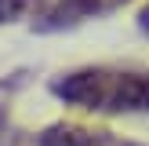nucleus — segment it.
Listing matches in <instances>:
<instances>
[{
  "label": "nucleus",
  "instance_id": "423d86ee",
  "mask_svg": "<svg viewBox=\"0 0 149 146\" xmlns=\"http://www.w3.org/2000/svg\"><path fill=\"white\" fill-rule=\"evenodd\" d=\"M138 29H142V33L149 36V4L142 7V11H138Z\"/></svg>",
  "mask_w": 149,
  "mask_h": 146
},
{
  "label": "nucleus",
  "instance_id": "f03ea898",
  "mask_svg": "<svg viewBox=\"0 0 149 146\" xmlns=\"http://www.w3.org/2000/svg\"><path fill=\"white\" fill-rule=\"evenodd\" d=\"M124 4H131V0H55V4H47V11L40 18H33V29L36 33H62V29L80 26V22L113 15Z\"/></svg>",
  "mask_w": 149,
  "mask_h": 146
},
{
  "label": "nucleus",
  "instance_id": "7ed1b4c3",
  "mask_svg": "<svg viewBox=\"0 0 149 146\" xmlns=\"http://www.w3.org/2000/svg\"><path fill=\"white\" fill-rule=\"evenodd\" d=\"M36 146H142L120 139L106 128H84V124H47V128L36 135Z\"/></svg>",
  "mask_w": 149,
  "mask_h": 146
},
{
  "label": "nucleus",
  "instance_id": "f257e3e1",
  "mask_svg": "<svg viewBox=\"0 0 149 146\" xmlns=\"http://www.w3.org/2000/svg\"><path fill=\"white\" fill-rule=\"evenodd\" d=\"M51 95L91 113H149V69L80 66L51 77Z\"/></svg>",
  "mask_w": 149,
  "mask_h": 146
},
{
  "label": "nucleus",
  "instance_id": "39448f33",
  "mask_svg": "<svg viewBox=\"0 0 149 146\" xmlns=\"http://www.w3.org/2000/svg\"><path fill=\"white\" fill-rule=\"evenodd\" d=\"M0 146H29V142H26V135H22V131H15L11 124H7L4 106H0Z\"/></svg>",
  "mask_w": 149,
  "mask_h": 146
},
{
  "label": "nucleus",
  "instance_id": "20e7f679",
  "mask_svg": "<svg viewBox=\"0 0 149 146\" xmlns=\"http://www.w3.org/2000/svg\"><path fill=\"white\" fill-rule=\"evenodd\" d=\"M47 11V0H0V26H11L22 18H40Z\"/></svg>",
  "mask_w": 149,
  "mask_h": 146
}]
</instances>
